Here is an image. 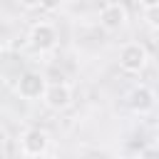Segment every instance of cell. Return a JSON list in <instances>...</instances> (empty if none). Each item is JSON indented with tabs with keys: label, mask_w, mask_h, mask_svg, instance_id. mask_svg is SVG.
Returning <instances> with one entry per match:
<instances>
[{
	"label": "cell",
	"mask_w": 159,
	"mask_h": 159,
	"mask_svg": "<svg viewBox=\"0 0 159 159\" xmlns=\"http://www.w3.org/2000/svg\"><path fill=\"white\" fill-rule=\"evenodd\" d=\"M149 62V52L142 42H127L119 50V67L129 75H139Z\"/></svg>",
	"instance_id": "6da1fadb"
},
{
	"label": "cell",
	"mask_w": 159,
	"mask_h": 159,
	"mask_svg": "<svg viewBox=\"0 0 159 159\" xmlns=\"http://www.w3.org/2000/svg\"><path fill=\"white\" fill-rule=\"evenodd\" d=\"M47 87V77L42 72H35V70H27L17 77V84H15V92L27 99V102H37L42 99V92Z\"/></svg>",
	"instance_id": "7a4b0ae2"
},
{
	"label": "cell",
	"mask_w": 159,
	"mask_h": 159,
	"mask_svg": "<svg viewBox=\"0 0 159 159\" xmlns=\"http://www.w3.org/2000/svg\"><path fill=\"white\" fill-rule=\"evenodd\" d=\"M27 45H30L32 52H40V55L55 50V45H57V30H55V25H50V22H35L30 27V32H27Z\"/></svg>",
	"instance_id": "3957f363"
},
{
	"label": "cell",
	"mask_w": 159,
	"mask_h": 159,
	"mask_svg": "<svg viewBox=\"0 0 159 159\" xmlns=\"http://www.w3.org/2000/svg\"><path fill=\"white\" fill-rule=\"evenodd\" d=\"M20 152L25 157H42L50 152V134L40 127H30L20 137Z\"/></svg>",
	"instance_id": "277c9868"
},
{
	"label": "cell",
	"mask_w": 159,
	"mask_h": 159,
	"mask_svg": "<svg viewBox=\"0 0 159 159\" xmlns=\"http://www.w3.org/2000/svg\"><path fill=\"white\" fill-rule=\"evenodd\" d=\"M42 102L47 109L52 112H62L72 104V87L67 82H55V84H47L45 92H42Z\"/></svg>",
	"instance_id": "5b68a950"
},
{
	"label": "cell",
	"mask_w": 159,
	"mask_h": 159,
	"mask_svg": "<svg viewBox=\"0 0 159 159\" xmlns=\"http://www.w3.org/2000/svg\"><path fill=\"white\" fill-rule=\"evenodd\" d=\"M127 104H129L132 112H137V114H149V112H154V107H157V94H154L152 87L139 84V87H134V89L127 94Z\"/></svg>",
	"instance_id": "8992f818"
},
{
	"label": "cell",
	"mask_w": 159,
	"mask_h": 159,
	"mask_svg": "<svg viewBox=\"0 0 159 159\" xmlns=\"http://www.w3.org/2000/svg\"><path fill=\"white\" fill-rule=\"evenodd\" d=\"M127 20H129V12H127V7H124L122 2H109V5H104L102 12H99V25H102L104 30H109V32L122 30V27L127 25Z\"/></svg>",
	"instance_id": "52a82bcc"
},
{
	"label": "cell",
	"mask_w": 159,
	"mask_h": 159,
	"mask_svg": "<svg viewBox=\"0 0 159 159\" xmlns=\"http://www.w3.org/2000/svg\"><path fill=\"white\" fill-rule=\"evenodd\" d=\"M157 10H159V7H149V10H144L147 25H149L152 30H157V27H159V20H157Z\"/></svg>",
	"instance_id": "ba28073f"
},
{
	"label": "cell",
	"mask_w": 159,
	"mask_h": 159,
	"mask_svg": "<svg viewBox=\"0 0 159 159\" xmlns=\"http://www.w3.org/2000/svg\"><path fill=\"white\" fill-rule=\"evenodd\" d=\"M62 2H65V0H40V7L47 10V12H55V10L62 7Z\"/></svg>",
	"instance_id": "9c48e42d"
},
{
	"label": "cell",
	"mask_w": 159,
	"mask_h": 159,
	"mask_svg": "<svg viewBox=\"0 0 159 159\" xmlns=\"http://www.w3.org/2000/svg\"><path fill=\"white\" fill-rule=\"evenodd\" d=\"M20 5L25 10H35V7H40V0H20Z\"/></svg>",
	"instance_id": "30bf717a"
},
{
	"label": "cell",
	"mask_w": 159,
	"mask_h": 159,
	"mask_svg": "<svg viewBox=\"0 0 159 159\" xmlns=\"http://www.w3.org/2000/svg\"><path fill=\"white\" fill-rule=\"evenodd\" d=\"M142 10H149V7H159V0H139Z\"/></svg>",
	"instance_id": "8fae6325"
},
{
	"label": "cell",
	"mask_w": 159,
	"mask_h": 159,
	"mask_svg": "<svg viewBox=\"0 0 159 159\" xmlns=\"http://www.w3.org/2000/svg\"><path fill=\"white\" fill-rule=\"evenodd\" d=\"M7 50V35H5V30L0 27V55Z\"/></svg>",
	"instance_id": "7c38bea8"
},
{
	"label": "cell",
	"mask_w": 159,
	"mask_h": 159,
	"mask_svg": "<svg viewBox=\"0 0 159 159\" xmlns=\"http://www.w3.org/2000/svg\"><path fill=\"white\" fill-rule=\"evenodd\" d=\"M5 142H7V129H5L2 124H0V149L5 147Z\"/></svg>",
	"instance_id": "4fadbf2b"
}]
</instances>
